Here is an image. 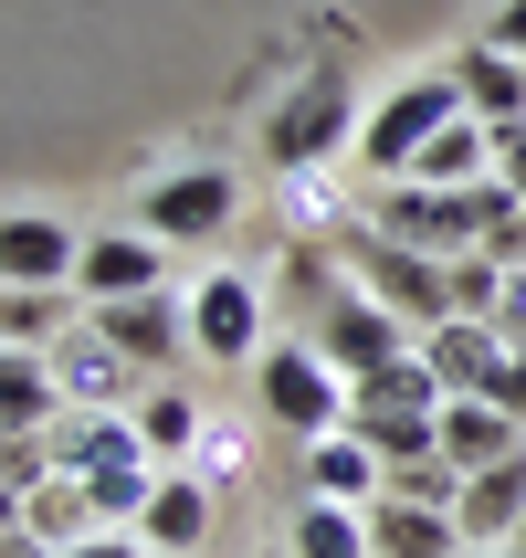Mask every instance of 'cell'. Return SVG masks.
I'll list each match as a JSON object with an SVG mask.
<instances>
[{"label": "cell", "mask_w": 526, "mask_h": 558, "mask_svg": "<svg viewBox=\"0 0 526 558\" xmlns=\"http://www.w3.org/2000/svg\"><path fill=\"white\" fill-rule=\"evenodd\" d=\"M253 411H264L284 442H327V433H347L358 390H347V369L316 338H274L264 359H253Z\"/></svg>", "instance_id": "cell-2"}, {"label": "cell", "mask_w": 526, "mask_h": 558, "mask_svg": "<svg viewBox=\"0 0 526 558\" xmlns=\"http://www.w3.org/2000/svg\"><path fill=\"white\" fill-rule=\"evenodd\" d=\"M232 169H180V180H158L148 201H137V232H158V243H211L221 221H232Z\"/></svg>", "instance_id": "cell-11"}, {"label": "cell", "mask_w": 526, "mask_h": 558, "mask_svg": "<svg viewBox=\"0 0 526 558\" xmlns=\"http://www.w3.org/2000/svg\"><path fill=\"white\" fill-rule=\"evenodd\" d=\"M53 474H74V485H85L106 527H137L169 464L137 442V422H126V411H63V422H53Z\"/></svg>", "instance_id": "cell-1"}, {"label": "cell", "mask_w": 526, "mask_h": 558, "mask_svg": "<svg viewBox=\"0 0 526 558\" xmlns=\"http://www.w3.org/2000/svg\"><path fill=\"white\" fill-rule=\"evenodd\" d=\"M85 316L148 379H180V359H189V295H180V284H158V295H117V306H85Z\"/></svg>", "instance_id": "cell-9"}, {"label": "cell", "mask_w": 526, "mask_h": 558, "mask_svg": "<svg viewBox=\"0 0 526 558\" xmlns=\"http://www.w3.org/2000/svg\"><path fill=\"white\" fill-rule=\"evenodd\" d=\"M485 401H496V411H516V422H526V348H505V369H496V390H485Z\"/></svg>", "instance_id": "cell-33"}, {"label": "cell", "mask_w": 526, "mask_h": 558, "mask_svg": "<svg viewBox=\"0 0 526 558\" xmlns=\"http://www.w3.org/2000/svg\"><path fill=\"white\" fill-rule=\"evenodd\" d=\"M63 422V379L42 348H0V433H53Z\"/></svg>", "instance_id": "cell-23"}, {"label": "cell", "mask_w": 526, "mask_h": 558, "mask_svg": "<svg viewBox=\"0 0 526 558\" xmlns=\"http://www.w3.org/2000/svg\"><path fill=\"white\" fill-rule=\"evenodd\" d=\"M474 558H505V548H474Z\"/></svg>", "instance_id": "cell-39"}, {"label": "cell", "mask_w": 526, "mask_h": 558, "mask_svg": "<svg viewBox=\"0 0 526 558\" xmlns=\"http://www.w3.org/2000/svg\"><path fill=\"white\" fill-rule=\"evenodd\" d=\"M284 548H295V558H369V506H327V496H306Z\"/></svg>", "instance_id": "cell-26"}, {"label": "cell", "mask_w": 526, "mask_h": 558, "mask_svg": "<svg viewBox=\"0 0 526 558\" xmlns=\"http://www.w3.org/2000/svg\"><path fill=\"white\" fill-rule=\"evenodd\" d=\"M369 221H379L401 253H432V264H453V253L485 243L474 190H432V180H379V190H369Z\"/></svg>", "instance_id": "cell-7"}, {"label": "cell", "mask_w": 526, "mask_h": 558, "mask_svg": "<svg viewBox=\"0 0 526 558\" xmlns=\"http://www.w3.org/2000/svg\"><path fill=\"white\" fill-rule=\"evenodd\" d=\"M63 558H158V548H148V537H137V527H95L85 548H63Z\"/></svg>", "instance_id": "cell-31"}, {"label": "cell", "mask_w": 526, "mask_h": 558, "mask_svg": "<svg viewBox=\"0 0 526 558\" xmlns=\"http://www.w3.org/2000/svg\"><path fill=\"white\" fill-rule=\"evenodd\" d=\"M505 558H526V527H516V537H505Z\"/></svg>", "instance_id": "cell-38"}, {"label": "cell", "mask_w": 526, "mask_h": 558, "mask_svg": "<svg viewBox=\"0 0 526 558\" xmlns=\"http://www.w3.org/2000/svg\"><path fill=\"white\" fill-rule=\"evenodd\" d=\"M274 348V284L264 275H189V359H211V369H253Z\"/></svg>", "instance_id": "cell-4"}, {"label": "cell", "mask_w": 526, "mask_h": 558, "mask_svg": "<svg viewBox=\"0 0 526 558\" xmlns=\"http://www.w3.org/2000/svg\"><path fill=\"white\" fill-rule=\"evenodd\" d=\"M379 485H390V464H379L358 433L306 442V496H327V506H379Z\"/></svg>", "instance_id": "cell-22"}, {"label": "cell", "mask_w": 526, "mask_h": 558, "mask_svg": "<svg viewBox=\"0 0 526 558\" xmlns=\"http://www.w3.org/2000/svg\"><path fill=\"white\" fill-rule=\"evenodd\" d=\"M464 117V95H453V74H421V85H390L369 106V126H358V169H369V180H411V169H421V148H432L442 126Z\"/></svg>", "instance_id": "cell-6"}, {"label": "cell", "mask_w": 526, "mask_h": 558, "mask_svg": "<svg viewBox=\"0 0 526 558\" xmlns=\"http://www.w3.org/2000/svg\"><path fill=\"white\" fill-rule=\"evenodd\" d=\"M485 43H505V53H526V0H505V11H496V32H485Z\"/></svg>", "instance_id": "cell-35"}, {"label": "cell", "mask_w": 526, "mask_h": 558, "mask_svg": "<svg viewBox=\"0 0 526 558\" xmlns=\"http://www.w3.org/2000/svg\"><path fill=\"white\" fill-rule=\"evenodd\" d=\"M306 338L327 348V359L347 369V390H358L369 369H390V359H411V348H421V327H411V316H390L379 295H358V284H338V295H327V306L306 316Z\"/></svg>", "instance_id": "cell-8"}, {"label": "cell", "mask_w": 526, "mask_h": 558, "mask_svg": "<svg viewBox=\"0 0 526 558\" xmlns=\"http://www.w3.org/2000/svg\"><path fill=\"white\" fill-rule=\"evenodd\" d=\"M53 379H63V411H137V390H148V369H137L95 316L53 348Z\"/></svg>", "instance_id": "cell-10"}, {"label": "cell", "mask_w": 526, "mask_h": 558, "mask_svg": "<svg viewBox=\"0 0 526 558\" xmlns=\"http://www.w3.org/2000/svg\"><path fill=\"white\" fill-rule=\"evenodd\" d=\"M453 527H464V548H505V537L526 527V453H505V464L464 474V506H453Z\"/></svg>", "instance_id": "cell-17"}, {"label": "cell", "mask_w": 526, "mask_h": 558, "mask_svg": "<svg viewBox=\"0 0 526 558\" xmlns=\"http://www.w3.org/2000/svg\"><path fill=\"white\" fill-rule=\"evenodd\" d=\"M0 558H53V548H42L32 527H0Z\"/></svg>", "instance_id": "cell-36"}, {"label": "cell", "mask_w": 526, "mask_h": 558, "mask_svg": "<svg viewBox=\"0 0 526 558\" xmlns=\"http://www.w3.org/2000/svg\"><path fill=\"white\" fill-rule=\"evenodd\" d=\"M369 558H474L464 527H453V506H401L379 496L369 506Z\"/></svg>", "instance_id": "cell-19"}, {"label": "cell", "mask_w": 526, "mask_h": 558, "mask_svg": "<svg viewBox=\"0 0 526 558\" xmlns=\"http://www.w3.org/2000/svg\"><path fill=\"white\" fill-rule=\"evenodd\" d=\"M85 232L53 211H0V284H74Z\"/></svg>", "instance_id": "cell-14"}, {"label": "cell", "mask_w": 526, "mask_h": 558, "mask_svg": "<svg viewBox=\"0 0 526 558\" xmlns=\"http://www.w3.org/2000/svg\"><path fill=\"white\" fill-rule=\"evenodd\" d=\"M496 327H505V348H526V264L505 275V295H496Z\"/></svg>", "instance_id": "cell-34"}, {"label": "cell", "mask_w": 526, "mask_h": 558, "mask_svg": "<svg viewBox=\"0 0 526 558\" xmlns=\"http://www.w3.org/2000/svg\"><path fill=\"white\" fill-rule=\"evenodd\" d=\"M442 74H453V95H464V117H485V126L526 117V53H505V43H474V53H453Z\"/></svg>", "instance_id": "cell-16"}, {"label": "cell", "mask_w": 526, "mask_h": 558, "mask_svg": "<svg viewBox=\"0 0 526 558\" xmlns=\"http://www.w3.org/2000/svg\"><path fill=\"white\" fill-rule=\"evenodd\" d=\"M0 527H22V485H0Z\"/></svg>", "instance_id": "cell-37"}, {"label": "cell", "mask_w": 526, "mask_h": 558, "mask_svg": "<svg viewBox=\"0 0 526 558\" xmlns=\"http://www.w3.org/2000/svg\"><path fill=\"white\" fill-rule=\"evenodd\" d=\"M158 284H169V243H158V232H85V264H74V295H85V306L158 295Z\"/></svg>", "instance_id": "cell-12"}, {"label": "cell", "mask_w": 526, "mask_h": 558, "mask_svg": "<svg viewBox=\"0 0 526 558\" xmlns=\"http://www.w3.org/2000/svg\"><path fill=\"white\" fill-rule=\"evenodd\" d=\"M411 180H432V190H474V180H496V126H485V117H453L432 148H421V169H411Z\"/></svg>", "instance_id": "cell-24"}, {"label": "cell", "mask_w": 526, "mask_h": 558, "mask_svg": "<svg viewBox=\"0 0 526 558\" xmlns=\"http://www.w3.org/2000/svg\"><path fill=\"white\" fill-rule=\"evenodd\" d=\"M211 517H221V496L189 464H169V474H158V496H148V517H137V537H148L158 558H189L200 537H211Z\"/></svg>", "instance_id": "cell-15"}, {"label": "cell", "mask_w": 526, "mask_h": 558, "mask_svg": "<svg viewBox=\"0 0 526 558\" xmlns=\"http://www.w3.org/2000/svg\"><path fill=\"white\" fill-rule=\"evenodd\" d=\"M496 180L526 201V117H516V126H496Z\"/></svg>", "instance_id": "cell-32"}, {"label": "cell", "mask_w": 526, "mask_h": 558, "mask_svg": "<svg viewBox=\"0 0 526 558\" xmlns=\"http://www.w3.org/2000/svg\"><path fill=\"white\" fill-rule=\"evenodd\" d=\"M338 264H347V284H358V295H379V306L411 316V327H442V316H453V284H442V264H432V253H401L369 211L338 232Z\"/></svg>", "instance_id": "cell-5"}, {"label": "cell", "mask_w": 526, "mask_h": 558, "mask_svg": "<svg viewBox=\"0 0 526 558\" xmlns=\"http://www.w3.org/2000/svg\"><path fill=\"white\" fill-rule=\"evenodd\" d=\"M358 411H442V379L421 369V348H411V359H390V369L358 379Z\"/></svg>", "instance_id": "cell-27"}, {"label": "cell", "mask_w": 526, "mask_h": 558, "mask_svg": "<svg viewBox=\"0 0 526 558\" xmlns=\"http://www.w3.org/2000/svg\"><path fill=\"white\" fill-rule=\"evenodd\" d=\"M505 453H526V422H516V411H496L485 390H474V401H442V464L485 474V464H505Z\"/></svg>", "instance_id": "cell-20"}, {"label": "cell", "mask_w": 526, "mask_h": 558, "mask_svg": "<svg viewBox=\"0 0 526 558\" xmlns=\"http://www.w3.org/2000/svg\"><path fill=\"white\" fill-rule=\"evenodd\" d=\"M379 496H401V506H464V464H442V453L390 464V485H379Z\"/></svg>", "instance_id": "cell-29"}, {"label": "cell", "mask_w": 526, "mask_h": 558, "mask_svg": "<svg viewBox=\"0 0 526 558\" xmlns=\"http://www.w3.org/2000/svg\"><path fill=\"white\" fill-rule=\"evenodd\" d=\"M421 369L442 379V401L496 390V369H505V327H496V316H442V327H421Z\"/></svg>", "instance_id": "cell-13"}, {"label": "cell", "mask_w": 526, "mask_h": 558, "mask_svg": "<svg viewBox=\"0 0 526 558\" xmlns=\"http://www.w3.org/2000/svg\"><path fill=\"white\" fill-rule=\"evenodd\" d=\"M200 485H211V496L243 485V442H232V433H200Z\"/></svg>", "instance_id": "cell-30"}, {"label": "cell", "mask_w": 526, "mask_h": 558, "mask_svg": "<svg viewBox=\"0 0 526 558\" xmlns=\"http://www.w3.org/2000/svg\"><path fill=\"white\" fill-rule=\"evenodd\" d=\"M126 422H137V442H148L158 464H189V453H200V433H211V411H200V390H180V379H148Z\"/></svg>", "instance_id": "cell-21"}, {"label": "cell", "mask_w": 526, "mask_h": 558, "mask_svg": "<svg viewBox=\"0 0 526 558\" xmlns=\"http://www.w3.org/2000/svg\"><path fill=\"white\" fill-rule=\"evenodd\" d=\"M74 327H85V295L74 284H0V348H42L53 359Z\"/></svg>", "instance_id": "cell-18"}, {"label": "cell", "mask_w": 526, "mask_h": 558, "mask_svg": "<svg viewBox=\"0 0 526 558\" xmlns=\"http://www.w3.org/2000/svg\"><path fill=\"white\" fill-rule=\"evenodd\" d=\"M347 148H358L347 53H327V63H306V74L274 95V117H264V158H274V180H295V169H338Z\"/></svg>", "instance_id": "cell-3"}, {"label": "cell", "mask_w": 526, "mask_h": 558, "mask_svg": "<svg viewBox=\"0 0 526 558\" xmlns=\"http://www.w3.org/2000/svg\"><path fill=\"white\" fill-rule=\"evenodd\" d=\"M22 527H32L42 548L63 558V548H85V537L106 527V517H95V496L74 485V474H53V485H32V496H22Z\"/></svg>", "instance_id": "cell-25"}, {"label": "cell", "mask_w": 526, "mask_h": 558, "mask_svg": "<svg viewBox=\"0 0 526 558\" xmlns=\"http://www.w3.org/2000/svg\"><path fill=\"white\" fill-rule=\"evenodd\" d=\"M505 275H516V264H496V253H453V264H442V284H453V316H496Z\"/></svg>", "instance_id": "cell-28"}]
</instances>
